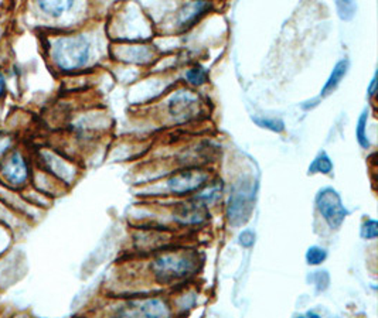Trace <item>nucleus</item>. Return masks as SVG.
Returning <instances> with one entry per match:
<instances>
[{"label": "nucleus", "mask_w": 378, "mask_h": 318, "mask_svg": "<svg viewBox=\"0 0 378 318\" xmlns=\"http://www.w3.org/2000/svg\"><path fill=\"white\" fill-rule=\"evenodd\" d=\"M90 51V41L84 36H68L54 43L53 58L63 71H74L88 63Z\"/></svg>", "instance_id": "obj_1"}, {"label": "nucleus", "mask_w": 378, "mask_h": 318, "mask_svg": "<svg viewBox=\"0 0 378 318\" xmlns=\"http://www.w3.org/2000/svg\"><path fill=\"white\" fill-rule=\"evenodd\" d=\"M255 191L257 183L247 178H242L233 187L227 207V217L231 225L240 227L250 220L254 210Z\"/></svg>", "instance_id": "obj_2"}, {"label": "nucleus", "mask_w": 378, "mask_h": 318, "mask_svg": "<svg viewBox=\"0 0 378 318\" xmlns=\"http://www.w3.org/2000/svg\"><path fill=\"white\" fill-rule=\"evenodd\" d=\"M150 269L160 283H170L190 275L195 269V260L186 252L165 253L152 263Z\"/></svg>", "instance_id": "obj_3"}, {"label": "nucleus", "mask_w": 378, "mask_h": 318, "mask_svg": "<svg viewBox=\"0 0 378 318\" xmlns=\"http://www.w3.org/2000/svg\"><path fill=\"white\" fill-rule=\"evenodd\" d=\"M169 306L160 299H139L122 306L115 318H170Z\"/></svg>", "instance_id": "obj_4"}, {"label": "nucleus", "mask_w": 378, "mask_h": 318, "mask_svg": "<svg viewBox=\"0 0 378 318\" xmlns=\"http://www.w3.org/2000/svg\"><path fill=\"white\" fill-rule=\"evenodd\" d=\"M316 204H317V210L322 214V217L325 218V221L329 224L330 228H339L349 211L346 210V207L343 205V201L340 198V195L337 194L336 190L327 187L323 188L317 197H316Z\"/></svg>", "instance_id": "obj_5"}, {"label": "nucleus", "mask_w": 378, "mask_h": 318, "mask_svg": "<svg viewBox=\"0 0 378 318\" xmlns=\"http://www.w3.org/2000/svg\"><path fill=\"white\" fill-rule=\"evenodd\" d=\"M208 181V174L201 170H186L176 173L169 181L168 188L176 195H185L201 190Z\"/></svg>", "instance_id": "obj_6"}, {"label": "nucleus", "mask_w": 378, "mask_h": 318, "mask_svg": "<svg viewBox=\"0 0 378 318\" xmlns=\"http://www.w3.org/2000/svg\"><path fill=\"white\" fill-rule=\"evenodd\" d=\"M0 175L4 183L20 187L29 178V167L20 153H13L0 167Z\"/></svg>", "instance_id": "obj_7"}, {"label": "nucleus", "mask_w": 378, "mask_h": 318, "mask_svg": "<svg viewBox=\"0 0 378 318\" xmlns=\"http://www.w3.org/2000/svg\"><path fill=\"white\" fill-rule=\"evenodd\" d=\"M173 215H175V220L183 225L201 224L208 217L205 205L200 201L178 204Z\"/></svg>", "instance_id": "obj_8"}, {"label": "nucleus", "mask_w": 378, "mask_h": 318, "mask_svg": "<svg viewBox=\"0 0 378 318\" xmlns=\"http://www.w3.org/2000/svg\"><path fill=\"white\" fill-rule=\"evenodd\" d=\"M197 98L190 92H179L172 98L170 102V113L173 116L188 119L191 116L193 111L197 108Z\"/></svg>", "instance_id": "obj_9"}, {"label": "nucleus", "mask_w": 378, "mask_h": 318, "mask_svg": "<svg viewBox=\"0 0 378 318\" xmlns=\"http://www.w3.org/2000/svg\"><path fill=\"white\" fill-rule=\"evenodd\" d=\"M347 70H349V61H347V60H342V61H339V63L336 64V67L333 68V73L330 74L329 80L325 83L320 96H327V95H330V93L337 88V85L340 83V81L343 80V77L346 76Z\"/></svg>", "instance_id": "obj_10"}, {"label": "nucleus", "mask_w": 378, "mask_h": 318, "mask_svg": "<svg viewBox=\"0 0 378 318\" xmlns=\"http://www.w3.org/2000/svg\"><path fill=\"white\" fill-rule=\"evenodd\" d=\"M207 7H208V4L204 1L186 4L180 13V24L182 26H191L198 19V16H201L204 13V10Z\"/></svg>", "instance_id": "obj_11"}, {"label": "nucleus", "mask_w": 378, "mask_h": 318, "mask_svg": "<svg viewBox=\"0 0 378 318\" xmlns=\"http://www.w3.org/2000/svg\"><path fill=\"white\" fill-rule=\"evenodd\" d=\"M333 170V163L330 158L322 152L316 159L313 160V163L310 164L309 167V174H316V173H320V174H330Z\"/></svg>", "instance_id": "obj_12"}, {"label": "nucleus", "mask_w": 378, "mask_h": 318, "mask_svg": "<svg viewBox=\"0 0 378 318\" xmlns=\"http://www.w3.org/2000/svg\"><path fill=\"white\" fill-rule=\"evenodd\" d=\"M39 6L44 13L53 17H58L66 10H68L73 6V3L71 1H40Z\"/></svg>", "instance_id": "obj_13"}, {"label": "nucleus", "mask_w": 378, "mask_h": 318, "mask_svg": "<svg viewBox=\"0 0 378 318\" xmlns=\"http://www.w3.org/2000/svg\"><path fill=\"white\" fill-rule=\"evenodd\" d=\"M367 112L364 111L363 115L360 116L359 119V123H357V129H356V135H357V140L360 143L362 148L364 149H369L370 148V142H369V138H367Z\"/></svg>", "instance_id": "obj_14"}, {"label": "nucleus", "mask_w": 378, "mask_h": 318, "mask_svg": "<svg viewBox=\"0 0 378 318\" xmlns=\"http://www.w3.org/2000/svg\"><path fill=\"white\" fill-rule=\"evenodd\" d=\"M220 197H221V185L214 184L211 187H207L204 191H201L200 195L197 197V200L200 202H203L204 205H207V204H211V202L217 201Z\"/></svg>", "instance_id": "obj_15"}, {"label": "nucleus", "mask_w": 378, "mask_h": 318, "mask_svg": "<svg viewBox=\"0 0 378 318\" xmlns=\"http://www.w3.org/2000/svg\"><path fill=\"white\" fill-rule=\"evenodd\" d=\"M326 257H327V252L319 246H312L306 252V262L312 266H317V265L323 263L326 260Z\"/></svg>", "instance_id": "obj_16"}, {"label": "nucleus", "mask_w": 378, "mask_h": 318, "mask_svg": "<svg viewBox=\"0 0 378 318\" xmlns=\"http://www.w3.org/2000/svg\"><path fill=\"white\" fill-rule=\"evenodd\" d=\"M186 78L193 85H203L207 80V71L201 67H194L186 73Z\"/></svg>", "instance_id": "obj_17"}, {"label": "nucleus", "mask_w": 378, "mask_h": 318, "mask_svg": "<svg viewBox=\"0 0 378 318\" xmlns=\"http://www.w3.org/2000/svg\"><path fill=\"white\" fill-rule=\"evenodd\" d=\"M362 237L364 239H376L378 237V224L374 220H369L364 222L362 228Z\"/></svg>", "instance_id": "obj_18"}, {"label": "nucleus", "mask_w": 378, "mask_h": 318, "mask_svg": "<svg viewBox=\"0 0 378 318\" xmlns=\"http://www.w3.org/2000/svg\"><path fill=\"white\" fill-rule=\"evenodd\" d=\"M260 126L271 129L274 132H282L284 130V122L278 119H257L255 120Z\"/></svg>", "instance_id": "obj_19"}, {"label": "nucleus", "mask_w": 378, "mask_h": 318, "mask_svg": "<svg viewBox=\"0 0 378 318\" xmlns=\"http://www.w3.org/2000/svg\"><path fill=\"white\" fill-rule=\"evenodd\" d=\"M255 242V235L252 231H244L241 235H240V243L244 246V247H251Z\"/></svg>", "instance_id": "obj_20"}, {"label": "nucleus", "mask_w": 378, "mask_h": 318, "mask_svg": "<svg viewBox=\"0 0 378 318\" xmlns=\"http://www.w3.org/2000/svg\"><path fill=\"white\" fill-rule=\"evenodd\" d=\"M10 145H11V140L9 138H0V159L9 150Z\"/></svg>", "instance_id": "obj_21"}, {"label": "nucleus", "mask_w": 378, "mask_h": 318, "mask_svg": "<svg viewBox=\"0 0 378 318\" xmlns=\"http://www.w3.org/2000/svg\"><path fill=\"white\" fill-rule=\"evenodd\" d=\"M296 318H322L317 313L315 312H307L306 314H302V316H297Z\"/></svg>", "instance_id": "obj_22"}, {"label": "nucleus", "mask_w": 378, "mask_h": 318, "mask_svg": "<svg viewBox=\"0 0 378 318\" xmlns=\"http://www.w3.org/2000/svg\"><path fill=\"white\" fill-rule=\"evenodd\" d=\"M4 88H6V81H4V76L0 73V96L4 92Z\"/></svg>", "instance_id": "obj_23"}, {"label": "nucleus", "mask_w": 378, "mask_h": 318, "mask_svg": "<svg viewBox=\"0 0 378 318\" xmlns=\"http://www.w3.org/2000/svg\"><path fill=\"white\" fill-rule=\"evenodd\" d=\"M374 89H376V78L372 82V86H370V95L373 96L374 95Z\"/></svg>", "instance_id": "obj_24"}]
</instances>
